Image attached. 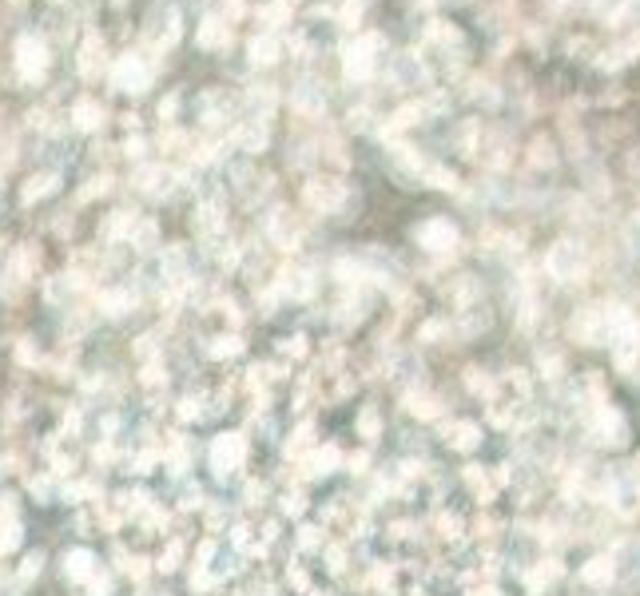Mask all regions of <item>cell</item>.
<instances>
[{
  "mask_svg": "<svg viewBox=\"0 0 640 596\" xmlns=\"http://www.w3.org/2000/svg\"><path fill=\"white\" fill-rule=\"evenodd\" d=\"M573 581H577V585H581L585 593H592V596L609 593V588L617 585V561H612L609 549H597V553H592L585 565H577Z\"/></svg>",
  "mask_w": 640,
  "mask_h": 596,
  "instance_id": "8fae6325",
  "label": "cell"
},
{
  "mask_svg": "<svg viewBox=\"0 0 640 596\" xmlns=\"http://www.w3.org/2000/svg\"><path fill=\"white\" fill-rule=\"evenodd\" d=\"M438 434H442V446L450 449V454H462V457L478 454L485 441L482 422H473V417H453V414L438 422Z\"/></svg>",
  "mask_w": 640,
  "mask_h": 596,
  "instance_id": "30bf717a",
  "label": "cell"
},
{
  "mask_svg": "<svg viewBox=\"0 0 640 596\" xmlns=\"http://www.w3.org/2000/svg\"><path fill=\"white\" fill-rule=\"evenodd\" d=\"M99 124H104V108H99L92 96H80L76 104H72V128L76 131H96Z\"/></svg>",
  "mask_w": 640,
  "mask_h": 596,
  "instance_id": "cb8c5ba5",
  "label": "cell"
},
{
  "mask_svg": "<svg viewBox=\"0 0 640 596\" xmlns=\"http://www.w3.org/2000/svg\"><path fill=\"white\" fill-rule=\"evenodd\" d=\"M565 342H569V347H581V350L609 347V322H605V302L601 298L573 307L569 322H565Z\"/></svg>",
  "mask_w": 640,
  "mask_h": 596,
  "instance_id": "277c9868",
  "label": "cell"
},
{
  "mask_svg": "<svg viewBox=\"0 0 640 596\" xmlns=\"http://www.w3.org/2000/svg\"><path fill=\"white\" fill-rule=\"evenodd\" d=\"M542 270L557 287H585L592 278V247L581 235H562L545 251Z\"/></svg>",
  "mask_w": 640,
  "mask_h": 596,
  "instance_id": "7a4b0ae2",
  "label": "cell"
},
{
  "mask_svg": "<svg viewBox=\"0 0 640 596\" xmlns=\"http://www.w3.org/2000/svg\"><path fill=\"white\" fill-rule=\"evenodd\" d=\"M196 44L203 52H227L231 49V24H227L223 17H203L199 20Z\"/></svg>",
  "mask_w": 640,
  "mask_h": 596,
  "instance_id": "d6986e66",
  "label": "cell"
},
{
  "mask_svg": "<svg viewBox=\"0 0 640 596\" xmlns=\"http://www.w3.org/2000/svg\"><path fill=\"white\" fill-rule=\"evenodd\" d=\"M132 247H139V251H156V247H159V227H156V219L132 223Z\"/></svg>",
  "mask_w": 640,
  "mask_h": 596,
  "instance_id": "484cf974",
  "label": "cell"
},
{
  "mask_svg": "<svg viewBox=\"0 0 640 596\" xmlns=\"http://www.w3.org/2000/svg\"><path fill=\"white\" fill-rule=\"evenodd\" d=\"M533 374L542 377L545 386H569V350L565 347H553V342H545V347L533 350Z\"/></svg>",
  "mask_w": 640,
  "mask_h": 596,
  "instance_id": "7c38bea8",
  "label": "cell"
},
{
  "mask_svg": "<svg viewBox=\"0 0 640 596\" xmlns=\"http://www.w3.org/2000/svg\"><path fill=\"white\" fill-rule=\"evenodd\" d=\"M291 108H295L298 119H323L326 116V96L315 84H303V88L291 92Z\"/></svg>",
  "mask_w": 640,
  "mask_h": 596,
  "instance_id": "ffe728a7",
  "label": "cell"
},
{
  "mask_svg": "<svg viewBox=\"0 0 640 596\" xmlns=\"http://www.w3.org/2000/svg\"><path fill=\"white\" fill-rule=\"evenodd\" d=\"M246 461V434H219L211 441V469L219 477H231Z\"/></svg>",
  "mask_w": 640,
  "mask_h": 596,
  "instance_id": "5bb4252c",
  "label": "cell"
},
{
  "mask_svg": "<svg viewBox=\"0 0 640 596\" xmlns=\"http://www.w3.org/2000/svg\"><path fill=\"white\" fill-rule=\"evenodd\" d=\"M306 489L303 486H295V489H283V493H279V513L283 517H303L306 513Z\"/></svg>",
  "mask_w": 640,
  "mask_h": 596,
  "instance_id": "4316f807",
  "label": "cell"
},
{
  "mask_svg": "<svg viewBox=\"0 0 640 596\" xmlns=\"http://www.w3.org/2000/svg\"><path fill=\"white\" fill-rule=\"evenodd\" d=\"M350 199H358V191L346 183V175H335V171H315V175H306V183L298 188V203H303V211H311V215H343Z\"/></svg>",
  "mask_w": 640,
  "mask_h": 596,
  "instance_id": "3957f363",
  "label": "cell"
},
{
  "mask_svg": "<svg viewBox=\"0 0 640 596\" xmlns=\"http://www.w3.org/2000/svg\"><path fill=\"white\" fill-rule=\"evenodd\" d=\"M231 139H235V148L243 151V156H263V151L271 148V119L266 116L239 119V128Z\"/></svg>",
  "mask_w": 640,
  "mask_h": 596,
  "instance_id": "e0dca14e",
  "label": "cell"
},
{
  "mask_svg": "<svg viewBox=\"0 0 640 596\" xmlns=\"http://www.w3.org/2000/svg\"><path fill=\"white\" fill-rule=\"evenodd\" d=\"M246 17V0H227L223 4V20L227 24H235V20Z\"/></svg>",
  "mask_w": 640,
  "mask_h": 596,
  "instance_id": "4dcf8cb0",
  "label": "cell"
},
{
  "mask_svg": "<svg viewBox=\"0 0 640 596\" xmlns=\"http://www.w3.org/2000/svg\"><path fill=\"white\" fill-rule=\"evenodd\" d=\"M562 163V143L553 136H533L525 143V168L529 171H553Z\"/></svg>",
  "mask_w": 640,
  "mask_h": 596,
  "instance_id": "ac0fdd59",
  "label": "cell"
},
{
  "mask_svg": "<svg viewBox=\"0 0 640 596\" xmlns=\"http://www.w3.org/2000/svg\"><path fill=\"white\" fill-rule=\"evenodd\" d=\"M12 64H17V76L24 79V84H40V79L49 76V68H52L49 44H44L40 36H32V32H24V36H17Z\"/></svg>",
  "mask_w": 640,
  "mask_h": 596,
  "instance_id": "9c48e42d",
  "label": "cell"
},
{
  "mask_svg": "<svg viewBox=\"0 0 640 596\" xmlns=\"http://www.w3.org/2000/svg\"><path fill=\"white\" fill-rule=\"evenodd\" d=\"M291 52L283 32H255V36L246 40V60H251V68H275L279 60Z\"/></svg>",
  "mask_w": 640,
  "mask_h": 596,
  "instance_id": "4fadbf2b",
  "label": "cell"
},
{
  "mask_svg": "<svg viewBox=\"0 0 640 596\" xmlns=\"http://www.w3.org/2000/svg\"><path fill=\"white\" fill-rule=\"evenodd\" d=\"M176 108H179V96L171 92V96L159 104V119H171V116H176Z\"/></svg>",
  "mask_w": 640,
  "mask_h": 596,
  "instance_id": "1f68e13d",
  "label": "cell"
},
{
  "mask_svg": "<svg viewBox=\"0 0 640 596\" xmlns=\"http://www.w3.org/2000/svg\"><path fill=\"white\" fill-rule=\"evenodd\" d=\"M482 278H473L470 270H462V275H453L450 283H442V298L453 307V315H462V310L470 307H482Z\"/></svg>",
  "mask_w": 640,
  "mask_h": 596,
  "instance_id": "9a60e30c",
  "label": "cell"
},
{
  "mask_svg": "<svg viewBox=\"0 0 640 596\" xmlns=\"http://www.w3.org/2000/svg\"><path fill=\"white\" fill-rule=\"evenodd\" d=\"M565 576H569V565L562 561V553H545V556H537L533 565L522 568L517 585H522L525 596H545V593H553V588L562 585Z\"/></svg>",
  "mask_w": 640,
  "mask_h": 596,
  "instance_id": "ba28073f",
  "label": "cell"
},
{
  "mask_svg": "<svg viewBox=\"0 0 640 596\" xmlns=\"http://www.w3.org/2000/svg\"><path fill=\"white\" fill-rule=\"evenodd\" d=\"M144 148H148L144 139H128V143H124V156H128V159H144Z\"/></svg>",
  "mask_w": 640,
  "mask_h": 596,
  "instance_id": "d6a6232c",
  "label": "cell"
},
{
  "mask_svg": "<svg viewBox=\"0 0 640 596\" xmlns=\"http://www.w3.org/2000/svg\"><path fill=\"white\" fill-rule=\"evenodd\" d=\"M637 56H640V32L629 29V32H621V36L612 40L609 49H601V56L592 60V64H597L601 72H621V68H629Z\"/></svg>",
  "mask_w": 640,
  "mask_h": 596,
  "instance_id": "2e32d148",
  "label": "cell"
},
{
  "mask_svg": "<svg viewBox=\"0 0 640 596\" xmlns=\"http://www.w3.org/2000/svg\"><path fill=\"white\" fill-rule=\"evenodd\" d=\"M96 56H104V40L96 32H88L84 49H80V76L84 79H96Z\"/></svg>",
  "mask_w": 640,
  "mask_h": 596,
  "instance_id": "d4e9b609",
  "label": "cell"
},
{
  "mask_svg": "<svg viewBox=\"0 0 640 596\" xmlns=\"http://www.w3.org/2000/svg\"><path fill=\"white\" fill-rule=\"evenodd\" d=\"M56 188H60V175H56V171H49V175L29 179V183H24V191H20V199H24V203H36L40 195H49V191H56Z\"/></svg>",
  "mask_w": 640,
  "mask_h": 596,
  "instance_id": "83f0119b",
  "label": "cell"
},
{
  "mask_svg": "<svg viewBox=\"0 0 640 596\" xmlns=\"http://www.w3.org/2000/svg\"><path fill=\"white\" fill-rule=\"evenodd\" d=\"M338 64H343V79L346 84H375L378 76L386 72V36L382 32H355L350 40L338 44Z\"/></svg>",
  "mask_w": 640,
  "mask_h": 596,
  "instance_id": "6da1fadb",
  "label": "cell"
},
{
  "mask_svg": "<svg viewBox=\"0 0 640 596\" xmlns=\"http://www.w3.org/2000/svg\"><path fill=\"white\" fill-rule=\"evenodd\" d=\"M355 434L363 437L366 446H375L378 437L386 434V417H382V409H378L375 402H363V406H358V414H355Z\"/></svg>",
  "mask_w": 640,
  "mask_h": 596,
  "instance_id": "44dd1931",
  "label": "cell"
},
{
  "mask_svg": "<svg viewBox=\"0 0 640 596\" xmlns=\"http://www.w3.org/2000/svg\"><path fill=\"white\" fill-rule=\"evenodd\" d=\"M311 338L306 334H295V338H283V342H279V354H286V358H306L311 354Z\"/></svg>",
  "mask_w": 640,
  "mask_h": 596,
  "instance_id": "f1b7e54d",
  "label": "cell"
},
{
  "mask_svg": "<svg viewBox=\"0 0 640 596\" xmlns=\"http://www.w3.org/2000/svg\"><path fill=\"white\" fill-rule=\"evenodd\" d=\"M112 88L124 92V96H144L151 88V79H156V68H151V60L144 52H124V56L112 60Z\"/></svg>",
  "mask_w": 640,
  "mask_h": 596,
  "instance_id": "8992f818",
  "label": "cell"
},
{
  "mask_svg": "<svg viewBox=\"0 0 640 596\" xmlns=\"http://www.w3.org/2000/svg\"><path fill=\"white\" fill-rule=\"evenodd\" d=\"M426 44H438V49L450 56V49H462L465 44V36H462V29L458 24H445V20H430L426 24Z\"/></svg>",
  "mask_w": 640,
  "mask_h": 596,
  "instance_id": "603a6c76",
  "label": "cell"
},
{
  "mask_svg": "<svg viewBox=\"0 0 640 596\" xmlns=\"http://www.w3.org/2000/svg\"><path fill=\"white\" fill-rule=\"evenodd\" d=\"M266 243L271 247H279L283 255H295L298 247H303V235H306V219L298 215V211H291V207H271V215H266Z\"/></svg>",
  "mask_w": 640,
  "mask_h": 596,
  "instance_id": "52a82bcc",
  "label": "cell"
},
{
  "mask_svg": "<svg viewBox=\"0 0 640 596\" xmlns=\"http://www.w3.org/2000/svg\"><path fill=\"white\" fill-rule=\"evenodd\" d=\"M462 596H502V585H497V581H478V585H470Z\"/></svg>",
  "mask_w": 640,
  "mask_h": 596,
  "instance_id": "f546056e",
  "label": "cell"
},
{
  "mask_svg": "<svg viewBox=\"0 0 640 596\" xmlns=\"http://www.w3.org/2000/svg\"><path fill=\"white\" fill-rule=\"evenodd\" d=\"M410 243H415L418 251H426V255L445 258L462 247V231H458V223H453L450 215H426L410 227Z\"/></svg>",
  "mask_w": 640,
  "mask_h": 596,
  "instance_id": "5b68a950",
  "label": "cell"
},
{
  "mask_svg": "<svg viewBox=\"0 0 640 596\" xmlns=\"http://www.w3.org/2000/svg\"><path fill=\"white\" fill-rule=\"evenodd\" d=\"M56 4H64V0H56Z\"/></svg>",
  "mask_w": 640,
  "mask_h": 596,
  "instance_id": "836d02e7",
  "label": "cell"
},
{
  "mask_svg": "<svg viewBox=\"0 0 640 596\" xmlns=\"http://www.w3.org/2000/svg\"><path fill=\"white\" fill-rule=\"evenodd\" d=\"M255 20L266 24V32H283L295 20V0H266L255 9Z\"/></svg>",
  "mask_w": 640,
  "mask_h": 596,
  "instance_id": "7402d4cb",
  "label": "cell"
}]
</instances>
